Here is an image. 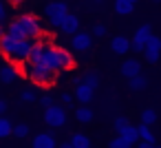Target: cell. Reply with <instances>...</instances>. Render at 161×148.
Returning <instances> with one entry per match:
<instances>
[{"label":"cell","mask_w":161,"mask_h":148,"mask_svg":"<svg viewBox=\"0 0 161 148\" xmlns=\"http://www.w3.org/2000/svg\"><path fill=\"white\" fill-rule=\"evenodd\" d=\"M42 66H47V69H51V71H55V73H60V71H69V69H73V55L66 51V49H62V47H49V44H44L42 47V53H40V60H38Z\"/></svg>","instance_id":"1"},{"label":"cell","mask_w":161,"mask_h":148,"mask_svg":"<svg viewBox=\"0 0 161 148\" xmlns=\"http://www.w3.org/2000/svg\"><path fill=\"white\" fill-rule=\"evenodd\" d=\"M31 44H33V40H27V38L16 40V38H9L5 33L0 38V53H3L7 60H11V62H27Z\"/></svg>","instance_id":"2"},{"label":"cell","mask_w":161,"mask_h":148,"mask_svg":"<svg viewBox=\"0 0 161 148\" xmlns=\"http://www.w3.org/2000/svg\"><path fill=\"white\" fill-rule=\"evenodd\" d=\"M16 25H18V29L22 31V36L27 38V40H36V38H40V33H42V25H40V20L36 18V16H20L18 20H14Z\"/></svg>","instance_id":"3"},{"label":"cell","mask_w":161,"mask_h":148,"mask_svg":"<svg viewBox=\"0 0 161 148\" xmlns=\"http://www.w3.org/2000/svg\"><path fill=\"white\" fill-rule=\"evenodd\" d=\"M66 14H69V7L64 5V3H49L47 5V9H44V16H47V20L51 22V27H55V29H60L62 27V22H64V18H66Z\"/></svg>","instance_id":"4"},{"label":"cell","mask_w":161,"mask_h":148,"mask_svg":"<svg viewBox=\"0 0 161 148\" xmlns=\"http://www.w3.org/2000/svg\"><path fill=\"white\" fill-rule=\"evenodd\" d=\"M55 71H51V69H47V66H42L40 62H36V64H29V77L36 82V84H42V86H49V84H53L55 82Z\"/></svg>","instance_id":"5"},{"label":"cell","mask_w":161,"mask_h":148,"mask_svg":"<svg viewBox=\"0 0 161 148\" xmlns=\"http://www.w3.org/2000/svg\"><path fill=\"white\" fill-rule=\"evenodd\" d=\"M44 122H47L51 128H62V126L66 124V111H64V106H60V104L47 106V111H44Z\"/></svg>","instance_id":"6"},{"label":"cell","mask_w":161,"mask_h":148,"mask_svg":"<svg viewBox=\"0 0 161 148\" xmlns=\"http://www.w3.org/2000/svg\"><path fill=\"white\" fill-rule=\"evenodd\" d=\"M91 47H93V33L77 31V33L71 36V49H73V51H77V53H86Z\"/></svg>","instance_id":"7"},{"label":"cell","mask_w":161,"mask_h":148,"mask_svg":"<svg viewBox=\"0 0 161 148\" xmlns=\"http://www.w3.org/2000/svg\"><path fill=\"white\" fill-rule=\"evenodd\" d=\"M150 36H152V27L150 25H141L137 29V33H135L132 42H130V49L137 51V53H143V47H146V42H148Z\"/></svg>","instance_id":"8"},{"label":"cell","mask_w":161,"mask_h":148,"mask_svg":"<svg viewBox=\"0 0 161 148\" xmlns=\"http://www.w3.org/2000/svg\"><path fill=\"white\" fill-rule=\"evenodd\" d=\"M143 55H146V60L150 64H154L159 60V55H161V38L159 36H150L148 38V42L143 47Z\"/></svg>","instance_id":"9"},{"label":"cell","mask_w":161,"mask_h":148,"mask_svg":"<svg viewBox=\"0 0 161 148\" xmlns=\"http://www.w3.org/2000/svg\"><path fill=\"white\" fill-rule=\"evenodd\" d=\"M60 31L66 33V36L77 33V31H80V18H77L75 14H66V18H64V22H62V27H60Z\"/></svg>","instance_id":"10"},{"label":"cell","mask_w":161,"mask_h":148,"mask_svg":"<svg viewBox=\"0 0 161 148\" xmlns=\"http://www.w3.org/2000/svg\"><path fill=\"white\" fill-rule=\"evenodd\" d=\"M110 51L117 53V55H126L130 51V40L126 36H115L113 42H110Z\"/></svg>","instance_id":"11"},{"label":"cell","mask_w":161,"mask_h":148,"mask_svg":"<svg viewBox=\"0 0 161 148\" xmlns=\"http://www.w3.org/2000/svg\"><path fill=\"white\" fill-rule=\"evenodd\" d=\"M139 73H141V64H139L135 58L121 62V75H124L126 80H130V77H135V75H139Z\"/></svg>","instance_id":"12"},{"label":"cell","mask_w":161,"mask_h":148,"mask_svg":"<svg viewBox=\"0 0 161 148\" xmlns=\"http://www.w3.org/2000/svg\"><path fill=\"white\" fill-rule=\"evenodd\" d=\"M93 95H95V88H91L86 82H77V84H75V97H77L82 104H88V102L93 100Z\"/></svg>","instance_id":"13"},{"label":"cell","mask_w":161,"mask_h":148,"mask_svg":"<svg viewBox=\"0 0 161 148\" xmlns=\"http://www.w3.org/2000/svg\"><path fill=\"white\" fill-rule=\"evenodd\" d=\"M33 148H58V141L51 133H38L33 137Z\"/></svg>","instance_id":"14"},{"label":"cell","mask_w":161,"mask_h":148,"mask_svg":"<svg viewBox=\"0 0 161 148\" xmlns=\"http://www.w3.org/2000/svg\"><path fill=\"white\" fill-rule=\"evenodd\" d=\"M16 77H18V71H16V66L7 64V66H3V69H0V82H3V84H11Z\"/></svg>","instance_id":"15"},{"label":"cell","mask_w":161,"mask_h":148,"mask_svg":"<svg viewBox=\"0 0 161 148\" xmlns=\"http://www.w3.org/2000/svg\"><path fill=\"white\" fill-rule=\"evenodd\" d=\"M119 135H121V137H124V139H126L128 144H132V146H135V144L139 141V133H137V126H132L130 122H128V126H126V128H124V130H121Z\"/></svg>","instance_id":"16"},{"label":"cell","mask_w":161,"mask_h":148,"mask_svg":"<svg viewBox=\"0 0 161 148\" xmlns=\"http://www.w3.org/2000/svg\"><path fill=\"white\" fill-rule=\"evenodd\" d=\"M135 9V3H130V0H115V11L119 16H130Z\"/></svg>","instance_id":"17"},{"label":"cell","mask_w":161,"mask_h":148,"mask_svg":"<svg viewBox=\"0 0 161 148\" xmlns=\"http://www.w3.org/2000/svg\"><path fill=\"white\" fill-rule=\"evenodd\" d=\"M69 141L73 144V148H91V139L84 133H73Z\"/></svg>","instance_id":"18"},{"label":"cell","mask_w":161,"mask_h":148,"mask_svg":"<svg viewBox=\"0 0 161 148\" xmlns=\"http://www.w3.org/2000/svg\"><path fill=\"white\" fill-rule=\"evenodd\" d=\"M93 115H95V113H93L86 104H84V106H80V108H77V113H75V117H77V122H80V124H91V122H93Z\"/></svg>","instance_id":"19"},{"label":"cell","mask_w":161,"mask_h":148,"mask_svg":"<svg viewBox=\"0 0 161 148\" xmlns=\"http://www.w3.org/2000/svg\"><path fill=\"white\" fill-rule=\"evenodd\" d=\"M139 119H141V124L152 126V124L159 119V115H157V111H154V108H143V111L139 113Z\"/></svg>","instance_id":"20"},{"label":"cell","mask_w":161,"mask_h":148,"mask_svg":"<svg viewBox=\"0 0 161 148\" xmlns=\"http://www.w3.org/2000/svg\"><path fill=\"white\" fill-rule=\"evenodd\" d=\"M137 133H139V141L154 144V133L150 130V126H146V124H139V126H137Z\"/></svg>","instance_id":"21"},{"label":"cell","mask_w":161,"mask_h":148,"mask_svg":"<svg viewBox=\"0 0 161 148\" xmlns=\"http://www.w3.org/2000/svg\"><path fill=\"white\" fill-rule=\"evenodd\" d=\"M42 47L44 42H33L31 44V51H29V58H27V64H36L40 60V53H42Z\"/></svg>","instance_id":"22"},{"label":"cell","mask_w":161,"mask_h":148,"mask_svg":"<svg viewBox=\"0 0 161 148\" xmlns=\"http://www.w3.org/2000/svg\"><path fill=\"white\" fill-rule=\"evenodd\" d=\"M128 86H130V91H143V88L148 86V80L139 73V75H135V77L128 80Z\"/></svg>","instance_id":"23"},{"label":"cell","mask_w":161,"mask_h":148,"mask_svg":"<svg viewBox=\"0 0 161 148\" xmlns=\"http://www.w3.org/2000/svg\"><path fill=\"white\" fill-rule=\"evenodd\" d=\"M9 135H14V124L7 117H0V139L9 137Z\"/></svg>","instance_id":"24"},{"label":"cell","mask_w":161,"mask_h":148,"mask_svg":"<svg viewBox=\"0 0 161 148\" xmlns=\"http://www.w3.org/2000/svg\"><path fill=\"white\" fill-rule=\"evenodd\" d=\"M82 82H86L91 88H97V86H99V73H95V71H88V73L82 77Z\"/></svg>","instance_id":"25"},{"label":"cell","mask_w":161,"mask_h":148,"mask_svg":"<svg viewBox=\"0 0 161 148\" xmlns=\"http://www.w3.org/2000/svg\"><path fill=\"white\" fill-rule=\"evenodd\" d=\"M108 148H132V144H128L121 135H115V137L108 141Z\"/></svg>","instance_id":"26"},{"label":"cell","mask_w":161,"mask_h":148,"mask_svg":"<svg viewBox=\"0 0 161 148\" xmlns=\"http://www.w3.org/2000/svg\"><path fill=\"white\" fill-rule=\"evenodd\" d=\"M14 135H16L18 139L27 137V135H29V126H27V124H16V126H14Z\"/></svg>","instance_id":"27"},{"label":"cell","mask_w":161,"mask_h":148,"mask_svg":"<svg viewBox=\"0 0 161 148\" xmlns=\"http://www.w3.org/2000/svg\"><path fill=\"white\" fill-rule=\"evenodd\" d=\"M128 122H130V119H126V117H115V133L119 135V133L128 126Z\"/></svg>","instance_id":"28"},{"label":"cell","mask_w":161,"mask_h":148,"mask_svg":"<svg viewBox=\"0 0 161 148\" xmlns=\"http://www.w3.org/2000/svg\"><path fill=\"white\" fill-rule=\"evenodd\" d=\"M93 36H95V38H104V36H106V27H104L102 22L95 25V27H93Z\"/></svg>","instance_id":"29"},{"label":"cell","mask_w":161,"mask_h":148,"mask_svg":"<svg viewBox=\"0 0 161 148\" xmlns=\"http://www.w3.org/2000/svg\"><path fill=\"white\" fill-rule=\"evenodd\" d=\"M20 97H22V102H33V100H36V93L27 88V91H22V95H20Z\"/></svg>","instance_id":"30"},{"label":"cell","mask_w":161,"mask_h":148,"mask_svg":"<svg viewBox=\"0 0 161 148\" xmlns=\"http://www.w3.org/2000/svg\"><path fill=\"white\" fill-rule=\"evenodd\" d=\"M60 100H62V104H64V106H69V104L73 102V95H71V93H62V95H60Z\"/></svg>","instance_id":"31"},{"label":"cell","mask_w":161,"mask_h":148,"mask_svg":"<svg viewBox=\"0 0 161 148\" xmlns=\"http://www.w3.org/2000/svg\"><path fill=\"white\" fill-rule=\"evenodd\" d=\"M40 102H42V106H44V108H47V106H51V104H55L51 95H44V97H40Z\"/></svg>","instance_id":"32"},{"label":"cell","mask_w":161,"mask_h":148,"mask_svg":"<svg viewBox=\"0 0 161 148\" xmlns=\"http://www.w3.org/2000/svg\"><path fill=\"white\" fill-rule=\"evenodd\" d=\"M7 18V9H5V5H3V0H0V22H3Z\"/></svg>","instance_id":"33"},{"label":"cell","mask_w":161,"mask_h":148,"mask_svg":"<svg viewBox=\"0 0 161 148\" xmlns=\"http://www.w3.org/2000/svg\"><path fill=\"white\" fill-rule=\"evenodd\" d=\"M137 148H154V144H148V141H139Z\"/></svg>","instance_id":"34"},{"label":"cell","mask_w":161,"mask_h":148,"mask_svg":"<svg viewBox=\"0 0 161 148\" xmlns=\"http://www.w3.org/2000/svg\"><path fill=\"white\" fill-rule=\"evenodd\" d=\"M5 111H7V102H5V100H0V115H3Z\"/></svg>","instance_id":"35"},{"label":"cell","mask_w":161,"mask_h":148,"mask_svg":"<svg viewBox=\"0 0 161 148\" xmlns=\"http://www.w3.org/2000/svg\"><path fill=\"white\" fill-rule=\"evenodd\" d=\"M58 148H73V144H71V141H62Z\"/></svg>","instance_id":"36"},{"label":"cell","mask_w":161,"mask_h":148,"mask_svg":"<svg viewBox=\"0 0 161 148\" xmlns=\"http://www.w3.org/2000/svg\"><path fill=\"white\" fill-rule=\"evenodd\" d=\"M5 33H7V29H5V27H3V22H0V38H3V36H5Z\"/></svg>","instance_id":"37"},{"label":"cell","mask_w":161,"mask_h":148,"mask_svg":"<svg viewBox=\"0 0 161 148\" xmlns=\"http://www.w3.org/2000/svg\"><path fill=\"white\" fill-rule=\"evenodd\" d=\"M93 3H95V5H102V3H104V0H93Z\"/></svg>","instance_id":"38"},{"label":"cell","mask_w":161,"mask_h":148,"mask_svg":"<svg viewBox=\"0 0 161 148\" xmlns=\"http://www.w3.org/2000/svg\"><path fill=\"white\" fill-rule=\"evenodd\" d=\"M152 3H161V0H152Z\"/></svg>","instance_id":"39"},{"label":"cell","mask_w":161,"mask_h":148,"mask_svg":"<svg viewBox=\"0 0 161 148\" xmlns=\"http://www.w3.org/2000/svg\"><path fill=\"white\" fill-rule=\"evenodd\" d=\"M154 148H161V146H157V144H154Z\"/></svg>","instance_id":"40"},{"label":"cell","mask_w":161,"mask_h":148,"mask_svg":"<svg viewBox=\"0 0 161 148\" xmlns=\"http://www.w3.org/2000/svg\"><path fill=\"white\" fill-rule=\"evenodd\" d=\"M130 3H137V0H130Z\"/></svg>","instance_id":"41"}]
</instances>
